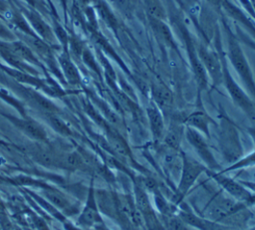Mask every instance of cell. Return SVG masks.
Masks as SVG:
<instances>
[{
	"label": "cell",
	"mask_w": 255,
	"mask_h": 230,
	"mask_svg": "<svg viewBox=\"0 0 255 230\" xmlns=\"http://www.w3.org/2000/svg\"><path fill=\"white\" fill-rule=\"evenodd\" d=\"M206 1L209 2L210 4H212L213 6L220 7V4H221V1H222V0H206Z\"/></svg>",
	"instance_id": "83f0119b"
},
{
	"label": "cell",
	"mask_w": 255,
	"mask_h": 230,
	"mask_svg": "<svg viewBox=\"0 0 255 230\" xmlns=\"http://www.w3.org/2000/svg\"><path fill=\"white\" fill-rule=\"evenodd\" d=\"M146 114L153 139L158 141L164 135V121L161 111L154 103H150L146 108Z\"/></svg>",
	"instance_id": "30bf717a"
},
{
	"label": "cell",
	"mask_w": 255,
	"mask_h": 230,
	"mask_svg": "<svg viewBox=\"0 0 255 230\" xmlns=\"http://www.w3.org/2000/svg\"><path fill=\"white\" fill-rule=\"evenodd\" d=\"M29 19L31 21V24L34 26L35 30L39 33V35L43 39H45L47 41H51L53 39V35H52L50 28L46 25V23L41 18H39L37 15L31 13L29 15Z\"/></svg>",
	"instance_id": "e0dca14e"
},
{
	"label": "cell",
	"mask_w": 255,
	"mask_h": 230,
	"mask_svg": "<svg viewBox=\"0 0 255 230\" xmlns=\"http://www.w3.org/2000/svg\"><path fill=\"white\" fill-rule=\"evenodd\" d=\"M47 196L49 199L58 207H65L66 206V200L57 192H48Z\"/></svg>",
	"instance_id": "cb8c5ba5"
},
{
	"label": "cell",
	"mask_w": 255,
	"mask_h": 230,
	"mask_svg": "<svg viewBox=\"0 0 255 230\" xmlns=\"http://www.w3.org/2000/svg\"><path fill=\"white\" fill-rule=\"evenodd\" d=\"M222 23L227 39V52L225 53L226 58H228L230 64L238 74L248 94L252 96L253 100L255 101V81L249 63L244 55V52L241 49V46L235 34L231 31L230 27L226 24L224 19H222Z\"/></svg>",
	"instance_id": "6da1fadb"
},
{
	"label": "cell",
	"mask_w": 255,
	"mask_h": 230,
	"mask_svg": "<svg viewBox=\"0 0 255 230\" xmlns=\"http://www.w3.org/2000/svg\"><path fill=\"white\" fill-rule=\"evenodd\" d=\"M212 175V177L225 189L227 190L232 196H234L237 200L239 201H251V199L253 198L252 195L245 190L240 184H238L237 182H235L233 179L228 178L223 176L222 174H218V173H210Z\"/></svg>",
	"instance_id": "9c48e42d"
},
{
	"label": "cell",
	"mask_w": 255,
	"mask_h": 230,
	"mask_svg": "<svg viewBox=\"0 0 255 230\" xmlns=\"http://www.w3.org/2000/svg\"><path fill=\"white\" fill-rule=\"evenodd\" d=\"M21 127L29 136H31L35 139L42 140L45 138V132H44L43 128L34 121L24 120L21 122Z\"/></svg>",
	"instance_id": "ffe728a7"
},
{
	"label": "cell",
	"mask_w": 255,
	"mask_h": 230,
	"mask_svg": "<svg viewBox=\"0 0 255 230\" xmlns=\"http://www.w3.org/2000/svg\"><path fill=\"white\" fill-rule=\"evenodd\" d=\"M197 56L202 63L208 78L211 79L212 85L216 86L222 83V62H221V48L218 52L209 49L203 44L195 46Z\"/></svg>",
	"instance_id": "3957f363"
},
{
	"label": "cell",
	"mask_w": 255,
	"mask_h": 230,
	"mask_svg": "<svg viewBox=\"0 0 255 230\" xmlns=\"http://www.w3.org/2000/svg\"><path fill=\"white\" fill-rule=\"evenodd\" d=\"M50 122L53 125V127L58 130L59 132L63 133V134H68L70 133V130L68 128V126L64 123L63 120H61L60 118H58L57 116H51L50 117Z\"/></svg>",
	"instance_id": "44dd1931"
},
{
	"label": "cell",
	"mask_w": 255,
	"mask_h": 230,
	"mask_svg": "<svg viewBox=\"0 0 255 230\" xmlns=\"http://www.w3.org/2000/svg\"><path fill=\"white\" fill-rule=\"evenodd\" d=\"M220 8L224 9L227 13L228 16L232 17L233 19H235L236 21L242 23L244 25V27L251 31V34L255 37V28L254 26L252 25V23L245 17V15H243V13L238 9L236 8L233 4H231L230 2H228L227 0H222L221 1V4H220Z\"/></svg>",
	"instance_id": "4fadbf2b"
},
{
	"label": "cell",
	"mask_w": 255,
	"mask_h": 230,
	"mask_svg": "<svg viewBox=\"0 0 255 230\" xmlns=\"http://www.w3.org/2000/svg\"><path fill=\"white\" fill-rule=\"evenodd\" d=\"M210 123H214V121L203 110H196L189 114L183 119V124H185L188 127L194 128L197 131H200L206 137L210 136Z\"/></svg>",
	"instance_id": "ba28073f"
},
{
	"label": "cell",
	"mask_w": 255,
	"mask_h": 230,
	"mask_svg": "<svg viewBox=\"0 0 255 230\" xmlns=\"http://www.w3.org/2000/svg\"><path fill=\"white\" fill-rule=\"evenodd\" d=\"M83 219L86 221H94L97 219V213L93 208H87L83 214Z\"/></svg>",
	"instance_id": "4316f807"
},
{
	"label": "cell",
	"mask_w": 255,
	"mask_h": 230,
	"mask_svg": "<svg viewBox=\"0 0 255 230\" xmlns=\"http://www.w3.org/2000/svg\"><path fill=\"white\" fill-rule=\"evenodd\" d=\"M8 49L10 53L17 58L22 60H26L28 62H36V58L32 52V50L22 42H15L12 41L8 45Z\"/></svg>",
	"instance_id": "9a60e30c"
},
{
	"label": "cell",
	"mask_w": 255,
	"mask_h": 230,
	"mask_svg": "<svg viewBox=\"0 0 255 230\" xmlns=\"http://www.w3.org/2000/svg\"><path fill=\"white\" fill-rule=\"evenodd\" d=\"M64 162H65V165L67 167L75 168V167H78L81 164V157L77 153L71 152V153H69L65 156Z\"/></svg>",
	"instance_id": "7402d4cb"
},
{
	"label": "cell",
	"mask_w": 255,
	"mask_h": 230,
	"mask_svg": "<svg viewBox=\"0 0 255 230\" xmlns=\"http://www.w3.org/2000/svg\"><path fill=\"white\" fill-rule=\"evenodd\" d=\"M204 166L182 153V171L177 187V200H181L193 185L196 178L204 171Z\"/></svg>",
	"instance_id": "277c9868"
},
{
	"label": "cell",
	"mask_w": 255,
	"mask_h": 230,
	"mask_svg": "<svg viewBox=\"0 0 255 230\" xmlns=\"http://www.w3.org/2000/svg\"><path fill=\"white\" fill-rule=\"evenodd\" d=\"M249 131H250V134L253 136V138H254V140H255V127L249 129Z\"/></svg>",
	"instance_id": "f1b7e54d"
},
{
	"label": "cell",
	"mask_w": 255,
	"mask_h": 230,
	"mask_svg": "<svg viewBox=\"0 0 255 230\" xmlns=\"http://www.w3.org/2000/svg\"><path fill=\"white\" fill-rule=\"evenodd\" d=\"M185 41H186L187 55H188V58H189L190 66H191L192 72L194 74L195 81L197 83L198 89H199V91L206 90L207 87H208V75H207L202 63L200 62V60L197 56L195 47L193 46L190 39L185 38Z\"/></svg>",
	"instance_id": "52a82bcc"
},
{
	"label": "cell",
	"mask_w": 255,
	"mask_h": 230,
	"mask_svg": "<svg viewBox=\"0 0 255 230\" xmlns=\"http://www.w3.org/2000/svg\"><path fill=\"white\" fill-rule=\"evenodd\" d=\"M142 1L148 17L162 20V21L166 19V13L160 0H142Z\"/></svg>",
	"instance_id": "2e32d148"
},
{
	"label": "cell",
	"mask_w": 255,
	"mask_h": 230,
	"mask_svg": "<svg viewBox=\"0 0 255 230\" xmlns=\"http://www.w3.org/2000/svg\"><path fill=\"white\" fill-rule=\"evenodd\" d=\"M183 121L178 120H172L169 124V127L167 128L165 134L163 135V141L165 144V147L179 150L181 136L184 132L183 128Z\"/></svg>",
	"instance_id": "7c38bea8"
},
{
	"label": "cell",
	"mask_w": 255,
	"mask_h": 230,
	"mask_svg": "<svg viewBox=\"0 0 255 230\" xmlns=\"http://www.w3.org/2000/svg\"><path fill=\"white\" fill-rule=\"evenodd\" d=\"M220 142L224 153L229 156L236 158L241 152V146L238 138V133L233 123L226 117L221 120V132H220Z\"/></svg>",
	"instance_id": "5b68a950"
},
{
	"label": "cell",
	"mask_w": 255,
	"mask_h": 230,
	"mask_svg": "<svg viewBox=\"0 0 255 230\" xmlns=\"http://www.w3.org/2000/svg\"><path fill=\"white\" fill-rule=\"evenodd\" d=\"M184 132H185L187 140L193 146V148L197 151L198 155L204 160V162L212 169L218 168L219 165L216 162L215 158L213 157V154L211 153V151L208 147V144L206 143L202 134L199 131H197L196 129L188 127V126H186Z\"/></svg>",
	"instance_id": "8992f818"
},
{
	"label": "cell",
	"mask_w": 255,
	"mask_h": 230,
	"mask_svg": "<svg viewBox=\"0 0 255 230\" xmlns=\"http://www.w3.org/2000/svg\"><path fill=\"white\" fill-rule=\"evenodd\" d=\"M60 63L62 65L63 71H64L65 76L68 79V81L72 84L78 83L80 81V76H79V73H78L76 67L70 61V59L67 57H62L60 59Z\"/></svg>",
	"instance_id": "d6986e66"
},
{
	"label": "cell",
	"mask_w": 255,
	"mask_h": 230,
	"mask_svg": "<svg viewBox=\"0 0 255 230\" xmlns=\"http://www.w3.org/2000/svg\"><path fill=\"white\" fill-rule=\"evenodd\" d=\"M154 104L160 111H167L173 105V95L167 86L164 84H155L151 89Z\"/></svg>",
	"instance_id": "8fae6325"
},
{
	"label": "cell",
	"mask_w": 255,
	"mask_h": 230,
	"mask_svg": "<svg viewBox=\"0 0 255 230\" xmlns=\"http://www.w3.org/2000/svg\"><path fill=\"white\" fill-rule=\"evenodd\" d=\"M115 5L124 13L129 14L131 11V6H132V1L131 0H112Z\"/></svg>",
	"instance_id": "603a6c76"
},
{
	"label": "cell",
	"mask_w": 255,
	"mask_h": 230,
	"mask_svg": "<svg viewBox=\"0 0 255 230\" xmlns=\"http://www.w3.org/2000/svg\"><path fill=\"white\" fill-rule=\"evenodd\" d=\"M0 38L9 42H12L14 40L13 33L0 21Z\"/></svg>",
	"instance_id": "484cf974"
},
{
	"label": "cell",
	"mask_w": 255,
	"mask_h": 230,
	"mask_svg": "<svg viewBox=\"0 0 255 230\" xmlns=\"http://www.w3.org/2000/svg\"><path fill=\"white\" fill-rule=\"evenodd\" d=\"M38 158L40 159L41 162H43L44 164H47V165H50L54 161L53 154L50 151H48V150H41V151H39L38 152Z\"/></svg>",
	"instance_id": "d4e9b609"
},
{
	"label": "cell",
	"mask_w": 255,
	"mask_h": 230,
	"mask_svg": "<svg viewBox=\"0 0 255 230\" xmlns=\"http://www.w3.org/2000/svg\"><path fill=\"white\" fill-rule=\"evenodd\" d=\"M26 43L31 50L41 55L42 57L48 58L50 56V51L48 46L41 39H38L32 35H28L26 37Z\"/></svg>",
	"instance_id": "ac0fdd59"
},
{
	"label": "cell",
	"mask_w": 255,
	"mask_h": 230,
	"mask_svg": "<svg viewBox=\"0 0 255 230\" xmlns=\"http://www.w3.org/2000/svg\"><path fill=\"white\" fill-rule=\"evenodd\" d=\"M148 19H149L152 29L155 31L158 38L166 45H168L170 47H175V42H174L173 36L171 34V31H170L169 27L164 23V21L150 18V17H148Z\"/></svg>",
	"instance_id": "5bb4252c"
},
{
	"label": "cell",
	"mask_w": 255,
	"mask_h": 230,
	"mask_svg": "<svg viewBox=\"0 0 255 230\" xmlns=\"http://www.w3.org/2000/svg\"><path fill=\"white\" fill-rule=\"evenodd\" d=\"M221 62H222V83L225 85L226 90L229 93L233 103L240 108L250 119L255 120V104L251 101L249 96L238 86L234 81L232 75L227 67V58L223 50L221 49Z\"/></svg>",
	"instance_id": "7a4b0ae2"
}]
</instances>
